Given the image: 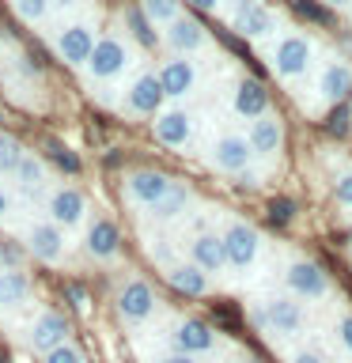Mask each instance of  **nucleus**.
<instances>
[{"label":"nucleus","mask_w":352,"mask_h":363,"mask_svg":"<svg viewBox=\"0 0 352 363\" xmlns=\"http://www.w3.org/2000/svg\"><path fill=\"white\" fill-rule=\"evenodd\" d=\"M95 42H99L95 38V23H87V19H72V23H65V27L53 34L57 57H61L65 65H72V68H84L87 65Z\"/></svg>","instance_id":"obj_1"},{"label":"nucleus","mask_w":352,"mask_h":363,"mask_svg":"<svg viewBox=\"0 0 352 363\" xmlns=\"http://www.w3.org/2000/svg\"><path fill=\"white\" fill-rule=\"evenodd\" d=\"M129 65H133L129 45H125L121 38H114V34H102V38L95 42V50H91V57H87L84 72L91 79H118Z\"/></svg>","instance_id":"obj_2"},{"label":"nucleus","mask_w":352,"mask_h":363,"mask_svg":"<svg viewBox=\"0 0 352 363\" xmlns=\"http://www.w3.org/2000/svg\"><path fill=\"white\" fill-rule=\"evenodd\" d=\"M254 322L261 329H269V333H277V337H292V333H299L303 322H307V314H303V303H295V299H265V306H258L254 311Z\"/></svg>","instance_id":"obj_3"},{"label":"nucleus","mask_w":352,"mask_h":363,"mask_svg":"<svg viewBox=\"0 0 352 363\" xmlns=\"http://www.w3.org/2000/svg\"><path fill=\"white\" fill-rule=\"evenodd\" d=\"M220 238H224V257H227V265H231V269H250V265L258 261L261 238H258V231H254L250 223L231 220Z\"/></svg>","instance_id":"obj_4"},{"label":"nucleus","mask_w":352,"mask_h":363,"mask_svg":"<svg viewBox=\"0 0 352 363\" xmlns=\"http://www.w3.org/2000/svg\"><path fill=\"white\" fill-rule=\"evenodd\" d=\"M118 314H121V322H129V325H141V322H148V318L155 314V306H159V299H155V291L148 288L144 280H125L121 284V291H118Z\"/></svg>","instance_id":"obj_5"},{"label":"nucleus","mask_w":352,"mask_h":363,"mask_svg":"<svg viewBox=\"0 0 352 363\" xmlns=\"http://www.w3.org/2000/svg\"><path fill=\"white\" fill-rule=\"evenodd\" d=\"M27 254H34L38 261L45 265H57V261H65L68 254V242H65V231L50 220H38L27 227Z\"/></svg>","instance_id":"obj_6"},{"label":"nucleus","mask_w":352,"mask_h":363,"mask_svg":"<svg viewBox=\"0 0 352 363\" xmlns=\"http://www.w3.org/2000/svg\"><path fill=\"white\" fill-rule=\"evenodd\" d=\"M27 345L34 352H53V348H61L68 345V322H65V314H57V311H42L34 322L27 325Z\"/></svg>","instance_id":"obj_7"},{"label":"nucleus","mask_w":352,"mask_h":363,"mask_svg":"<svg viewBox=\"0 0 352 363\" xmlns=\"http://www.w3.org/2000/svg\"><path fill=\"white\" fill-rule=\"evenodd\" d=\"M45 212H50V223H57L61 231H68V227H76L87 216V201H84V193H79L76 186H57L50 193V201H45Z\"/></svg>","instance_id":"obj_8"},{"label":"nucleus","mask_w":352,"mask_h":363,"mask_svg":"<svg viewBox=\"0 0 352 363\" xmlns=\"http://www.w3.org/2000/svg\"><path fill=\"white\" fill-rule=\"evenodd\" d=\"M284 284H288V291L299 295V299H322L329 291V277L314 265V261H292L288 272H284Z\"/></svg>","instance_id":"obj_9"},{"label":"nucleus","mask_w":352,"mask_h":363,"mask_svg":"<svg viewBox=\"0 0 352 363\" xmlns=\"http://www.w3.org/2000/svg\"><path fill=\"white\" fill-rule=\"evenodd\" d=\"M307 65H311V42H307L303 34H288V38L277 42V50H273V68H277V76H284V79L303 76Z\"/></svg>","instance_id":"obj_10"},{"label":"nucleus","mask_w":352,"mask_h":363,"mask_svg":"<svg viewBox=\"0 0 352 363\" xmlns=\"http://www.w3.org/2000/svg\"><path fill=\"white\" fill-rule=\"evenodd\" d=\"M170 345H175V352H182V356H204V352L216 348V333L212 325H204L201 318H186V322L175 325V333H170Z\"/></svg>","instance_id":"obj_11"},{"label":"nucleus","mask_w":352,"mask_h":363,"mask_svg":"<svg viewBox=\"0 0 352 363\" xmlns=\"http://www.w3.org/2000/svg\"><path fill=\"white\" fill-rule=\"evenodd\" d=\"M84 250L95 261H114V257H118V250H121L118 223L106 220V216H95V220L87 223V231H84Z\"/></svg>","instance_id":"obj_12"},{"label":"nucleus","mask_w":352,"mask_h":363,"mask_svg":"<svg viewBox=\"0 0 352 363\" xmlns=\"http://www.w3.org/2000/svg\"><path fill=\"white\" fill-rule=\"evenodd\" d=\"M170 186H175V182H170L163 170H133V174L125 178V193H129V201L141 204V208H152Z\"/></svg>","instance_id":"obj_13"},{"label":"nucleus","mask_w":352,"mask_h":363,"mask_svg":"<svg viewBox=\"0 0 352 363\" xmlns=\"http://www.w3.org/2000/svg\"><path fill=\"white\" fill-rule=\"evenodd\" d=\"M163 87H159L155 72H141L125 91V110L129 113H159L163 110Z\"/></svg>","instance_id":"obj_14"},{"label":"nucleus","mask_w":352,"mask_h":363,"mask_svg":"<svg viewBox=\"0 0 352 363\" xmlns=\"http://www.w3.org/2000/svg\"><path fill=\"white\" fill-rule=\"evenodd\" d=\"M152 129H155V140H159V144H167V147H186L189 136H193V121H189L186 110H159L155 121H152Z\"/></svg>","instance_id":"obj_15"},{"label":"nucleus","mask_w":352,"mask_h":363,"mask_svg":"<svg viewBox=\"0 0 352 363\" xmlns=\"http://www.w3.org/2000/svg\"><path fill=\"white\" fill-rule=\"evenodd\" d=\"M250 144H246V136H220V140L212 144V163L227 170V174H243V170L250 167Z\"/></svg>","instance_id":"obj_16"},{"label":"nucleus","mask_w":352,"mask_h":363,"mask_svg":"<svg viewBox=\"0 0 352 363\" xmlns=\"http://www.w3.org/2000/svg\"><path fill=\"white\" fill-rule=\"evenodd\" d=\"M193 84H197V68H193V61H186V57H175V61H167L159 68V87H163L167 99L189 95Z\"/></svg>","instance_id":"obj_17"},{"label":"nucleus","mask_w":352,"mask_h":363,"mask_svg":"<svg viewBox=\"0 0 352 363\" xmlns=\"http://www.w3.org/2000/svg\"><path fill=\"white\" fill-rule=\"evenodd\" d=\"M34 295V284L19 269H0V311H19Z\"/></svg>","instance_id":"obj_18"},{"label":"nucleus","mask_w":352,"mask_h":363,"mask_svg":"<svg viewBox=\"0 0 352 363\" xmlns=\"http://www.w3.org/2000/svg\"><path fill=\"white\" fill-rule=\"evenodd\" d=\"M189 257H193V265H197L204 277H209V272H220V269L227 265V257H224V238L212 235V231L197 235V238L189 242Z\"/></svg>","instance_id":"obj_19"},{"label":"nucleus","mask_w":352,"mask_h":363,"mask_svg":"<svg viewBox=\"0 0 352 363\" xmlns=\"http://www.w3.org/2000/svg\"><path fill=\"white\" fill-rule=\"evenodd\" d=\"M163 38H167V45H170L175 53H197L201 45L209 42V38H204V30H201V23H193V19H186V16H178L175 23H170Z\"/></svg>","instance_id":"obj_20"},{"label":"nucleus","mask_w":352,"mask_h":363,"mask_svg":"<svg viewBox=\"0 0 352 363\" xmlns=\"http://www.w3.org/2000/svg\"><path fill=\"white\" fill-rule=\"evenodd\" d=\"M318 91H322L326 102H341L352 95V68L341 65V61H329L318 76Z\"/></svg>","instance_id":"obj_21"},{"label":"nucleus","mask_w":352,"mask_h":363,"mask_svg":"<svg viewBox=\"0 0 352 363\" xmlns=\"http://www.w3.org/2000/svg\"><path fill=\"white\" fill-rule=\"evenodd\" d=\"M265 110H269L265 87H261L258 79H243V84H238V91H235V113H238V118L258 121V118H265Z\"/></svg>","instance_id":"obj_22"},{"label":"nucleus","mask_w":352,"mask_h":363,"mask_svg":"<svg viewBox=\"0 0 352 363\" xmlns=\"http://www.w3.org/2000/svg\"><path fill=\"white\" fill-rule=\"evenodd\" d=\"M167 284L182 295H189V299H197V295L209 291V277L193 265V261H186V265H167Z\"/></svg>","instance_id":"obj_23"},{"label":"nucleus","mask_w":352,"mask_h":363,"mask_svg":"<svg viewBox=\"0 0 352 363\" xmlns=\"http://www.w3.org/2000/svg\"><path fill=\"white\" fill-rule=\"evenodd\" d=\"M284 140V133H280V121L277 118H258V121H250V136H246V144H250V152H261V155H269V152H277Z\"/></svg>","instance_id":"obj_24"},{"label":"nucleus","mask_w":352,"mask_h":363,"mask_svg":"<svg viewBox=\"0 0 352 363\" xmlns=\"http://www.w3.org/2000/svg\"><path fill=\"white\" fill-rule=\"evenodd\" d=\"M11 178H16V189L23 193V197H38V193L45 189V163L38 155L27 152V155H23V163H19V170Z\"/></svg>","instance_id":"obj_25"},{"label":"nucleus","mask_w":352,"mask_h":363,"mask_svg":"<svg viewBox=\"0 0 352 363\" xmlns=\"http://www.w3.org/2000/svg\"><path fill=\"white\" fill-rule=\"evenodd\" d=\"M186 204H189V189L186 186H170L163 197H159L152 208H148V216H152V220H178L182 212H186Z\"/></svg>","instance_id":"obj_26"},{"label":"nucleus","mask_w":352,"mask_h":363,"mask_svg":"<svg viewBox=\"0 0 352 363\" xmlns=\"http://www.w3.org/2000/svg\"><path fill=\"white\" fill-rule=\"evenodd\" d=\"M235 30L246 34V38H265V34H273V11H265L261 4L238 11V16H235Z\"/></svg>","instance_id":"obj_27"},{"label":"nucleus","mask_w":352,"mask_h":363,"mask_svg":"<svg viewBox=\"0 0 352 363\" xmlns=\"http://www.w3.org/2000/svg\"><path fill=\"white\" fill-rule=\"evenodd\" d=\"M125 27H129V34H133V38L144 45V50H152V45L159 42L155 27H152V23H148V16H144L141 8H125Z\"/></svg>","instance_id":"obj_28"},{"label":"nucleus","mask_w":352,"mask_h":363,"mask_svg":"<svg viewBox=\"0 0 352 363\" xmlns=\"http://www.w3.org/2000/svg\"><path fill=\"white\" fill-rule=\"evenodd\" d=\"M23 155H27V152H23V144L16 140V136H11V133H0V174H16V170H19V163H23Z\"/></svg>","instance_id":"obj_29"},{"label":"nucleus","mask_w":352,"mask_h":363,"mask_svg":"<svg viewBox=\"0 0 352 363\" xmlns=\"http://www.w3.org/2000/svg\"><path fill=\"white\" fill-rule=\"evenodd\" d=\"M141 11L148 16L152 27H170V23L178 19V0H144Z\"/></svg>","instance_id":"obj_30"},{"label":"nucleus","mask_w":352,"mask_h":363,"mask_svg":"<svg viewBox=\"0 0 352 363\" xmlns=\"http://www.w3.org/2000/svg\"><path fill=\"white\" fill-rule=\"evenodd\" d=\"M11 8H16V16L23 23H42L45 16H50V0H11Z\"/></svg>","instance_id":"obj_31"},{"label":"nucleus","mask_w":352,"mask_h":363,"mask_svg":"<svg viewBox=\"0 0 352 363\" xmlns=\"http://www.w3.org/2000/svg\"><path fill=\"white\" fill-rule=\"evenodd\" d=\"M45 152H50V159H53V163L61 167V170H68V174H76V170H79V159L68 152L61 140H50V144H45Z\"/></svg>","instance_id":"obj_32"},{"label":"nucleus","mask_w":352,"mask_h":363,"mask_svg":"<svg viewBox=\"0 0 352 363\" xmlns=\"http://www.w3.org/2000/svg\"><path fill=\"white\" fill-rule=\"evenodd\" d=\"M45 363H84V352L76 345H61V348L45 352Z\"/></svg>","instance_id":"obj_33"},{"label":"nucleus","mask_w":352,"mask_h":363,"mask_svg":"<svg viewBox=\"0 0 352 363\" xmlns=\"http://www.w3.org/2000/svg\"><path fill=\"white\" fill-rule=\"evenodd\" d=\"M292 216H295V204H292V201H273V204H269V220H273V223H288Z\"/></svg>","instance_id":"obj_34"},{"label":"nucleus","mask_w":352,"mask_h":363,"mask_svg":"<svg viewBox=\"0 0 352 363\" xmlns=\"http://www.w3.org/2000/svg\"><path fill=\"white\" fill-rule=\"evenodd\" d=\"M292 4H295V8H299V11H303V16H307V19H318V23H329V11H326L322 4H311V0H292Z\"/></svg>","instance_id":"obj_35"},{"label":"nucleus","mask_w":352,"mask_h":363,"mask_svg":"<svg viewBox=\"0 0 352 363\" xmlns=\"http://www.w3.org/2000/svg\"><path fill=\"white\" fill-rule=\"evenodd\" d=\"M337 201H341V204H348V208H352V170H348V174H341V178H337Z\"/></svg>","instance_id":"obj_36"},{"label":"nucleus","mask_w":352,"mask_h":363,"mask_svg":"<svg viewBox=\"0 0 352 363\" xmlns=\"http://www.w3.org/2000/svg\"><path fill=\"white\" fill-rule=\"evenodd\" d=\"M337 333H341V345H345V348L352 352V314H345V318H341Z\"/></svg>","instance_id":"obj_37"},{"label":"nucleus","mask_w":352,"mask_h":363,"mask_svg":"<svg viewBox=\"0 0 352 363\" xmlns=\"http://www.w3.org/2000/svg\"><path fill=\"white\" fill-rule=\"evenodd\" d=\"M288 363H326V359L318 356V352H292Z\"/></svg>","instance_id":"obj_38"},{"label":"nucleus","mask_w":352,"mask_h":363,"mask_svg":"<svg viewBox=\"0 0 352 363\" xmlns=\"http://www.w3.org/2000/svg\"><path fill=\"white\" fill-rule=\"evenodd\" d=\"M152 363H197L193 356H182V352H167V356H155Z\"/></svg>","instance_id":"obj_39"},{"label":"nucleus","mask_w":352,"mask_h":363,"mask_svg":"<svg viewBox=\"0 0 352 363\" xmlns=\"http://www.w3.org/2000/svg\"><path fill=\"white\" fill-rule=\"evenodd\" d=\"M345 121H348V113H345V110H337L334 118H329V129H334V133H345V129H348Z\"/></svg>","instance_id":"obj_40"},{"label":"nucleus","mask_w":352,"mask_h":363,"mask_svg":"<svg viewBox=\"0 0 352 363\" xmlns=\"http://www.w3.org/2000/svg\"><path fill=\"white\" fill-rule=\"evenodd\" d=\"M11 212V193H8V186H0V220Z\"/></svg>","instance_id":"obj_41"},{"label":"nucleus","mask_w":352,"mask_h":363,"mask_svg":"<svg viewBox=\"0 0 352 363\" xmlns=\"http://www.w3.org/2000/svg\"><path fill=\"white\" fill-rule=\"evenodd\" d=\"M0 261H11V265H16V261H19V250H16V246H0Z\"/></svg>","instance_id":"obj_42"},{"label":"nucleus","mask_w":352,"mask_h":363,"mask_svg":"<svg viewBox=\"0 0 352 363\" xmlns=\"http://www.w3.org/2000/svg\"><path fill=\"white\" fill-rule=\"evenodd\" d=\"M68 295H72V303L79 306V311L87 306V303H84V288H79V284H72V288H68Z\"/></svg>","instance_id":"obj_43"},{"label":"nucleus","mask_w":352,"mask_h":363,"mask_svg":"<svg viewBox=\"0 0 352 363\" xmlns=\"http://www.w3.org/2000/svg\"><path fill=\"white\" fill-rule=\"evenodd\" d=\"M50 4H53V8H61V11H72V8L84 4V0H50Z\"/></svg>","instance_id":"obj_44"},{"label":"nucleus","mask_w":352,"mask_h":363,"mask_svg":"<svg viewBox=\"0 0 352 363\" xmlns=\"http://www.w3.org/2000/svg\"><path fill=\"white\" fill-rule=\"evenodd\" d=\"M189 4H193V8H201V11H212L216 4H220V0H189Z\"/></svg>","instance_id":"obj_45"},{"label":"nucleus","mask_w":352,"mask_h":363,"mask_svg":"<svg viewBox=\"0 0 352 363\" xmlns=\"http://www.w3.org/2000/svg\"><path fill=\"white\" fill-rule=\"evenodd\" d=\"M258 4V0H231V8H235V16H238V11H246V8H254Z\"/></svg>","instance_id":"obj_46"},{"label":"nucleus","mask_w":352,"mask_h":363,"mask_svg":"<svg viewBox=\"0 0 352 363\" xmlns=\"http://www.w3.org/2000/svg\"><path fill=\"white\" fill-rule=\"evenodd\" d=\"M352 0H322V8H348Z\"/></svg>","instance_id":"obj_47"},{"label":"nucleus","mask_w":352,"mask_h":363,"mask_svg":"<svg viewBox=\"0 0 352 363\" xmlns=\"http://www.w3.org/2000/svg\"><path fill=\"white\" fill-rule=\"evenodd\" d=\"M243 363H258V359H243Z\"/></svg>","instance_id":"obj_48"}]
</instances>
